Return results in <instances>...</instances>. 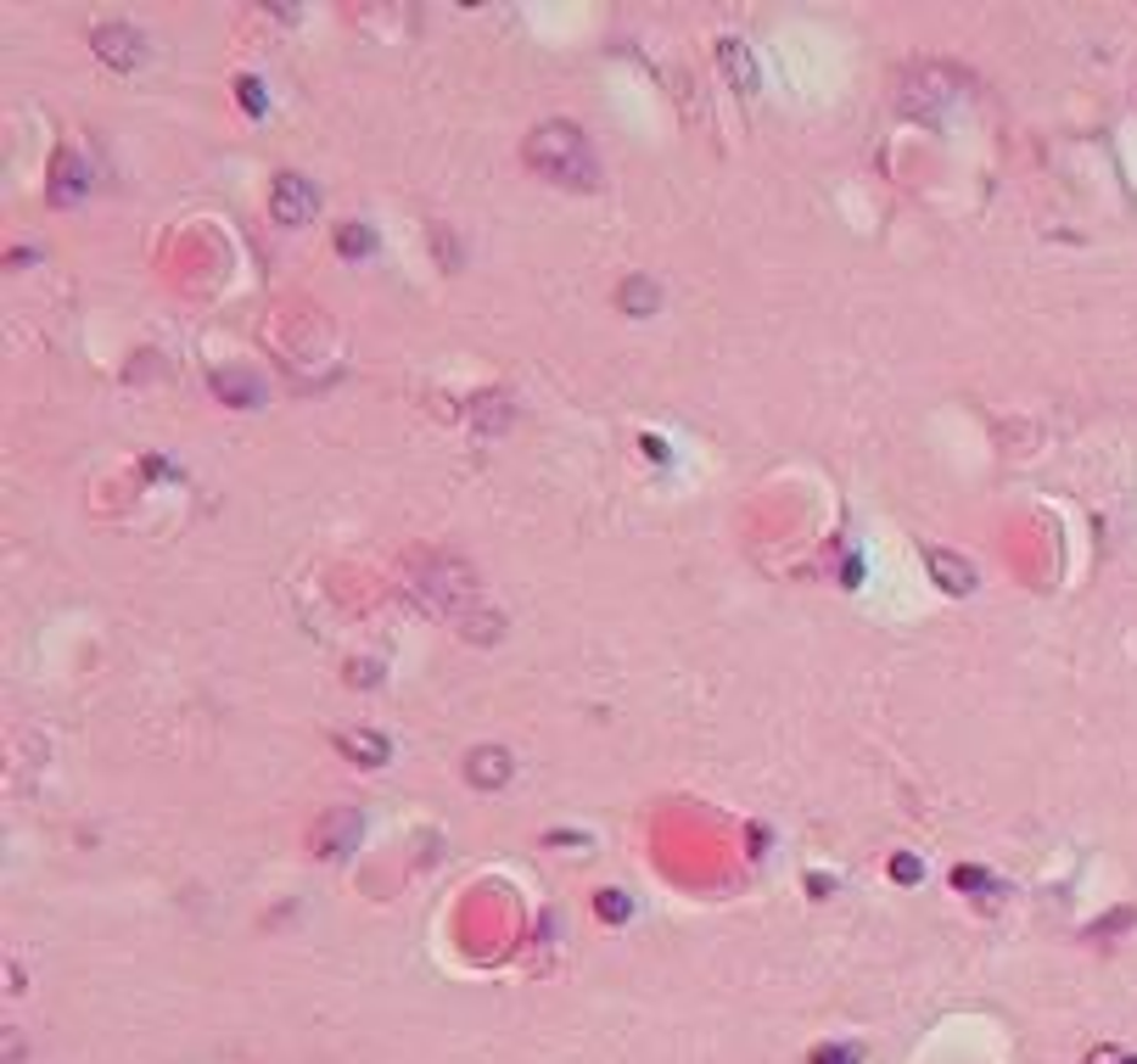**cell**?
<instances>
[{"label":"cell","mask_w":1137,"mask_h":1064,"mask_svg":"<svg viewBox=\"0 0 1137 1064\" xmlns=\"http://www.w3.org/2000/svg\"><path fill=\"white\" fill-rule=\"evenodd\" d=\"M269 208L281 225H308L314 219V185L303 180V174H274V191H269Z\"/></svg>","instance_id":"cell-4"},{"label":"cell","mask_w":1137,"mask_h":1064,"mask_svg":"<svg viewBox=\"0 0 1137 1064\" xmlns=\"http://www.w3.org/2000/svg\"><path fill=\"white\" fill-rule=\"evenodd\" d=\"M465 774H470L477 791H504L510 774H516V762H510L504 745H477V751L465 757Z\"/></svg>","instance_id":"cell-6"},{"label":"cell","mask_w":1137,"mask_h":1064,"mask_svg":"<svg viewBox=\"0 0 1137 1064\" xmlns=\"http://www.w3.org/2000/svg\"><path fill=\"white\" fill-rule=\"evenodd\" d=\"M337 247H342V259H365V252L376 247V242H370V230H365V225H342V230H337Z\"/></svg>","instance_id":"cell-15"},{"label":"cell","mask_w":1137,"mask_h":1064,"mask_svg":"<svg viewBox=\"0 0 1137 1064\" xmlns=\"http://www.w3.org/2000/svg\"><path fill=\"white\" fill-rule=\"evenodd\" d=\"M891 874H896L902 885H913V880H919V857H908V852H896V857H891Z\"/></svg>","instance_id":"cell-17"},{"label":"cell","mask_w":1137,"mask_h":1064,"mask_svg":"<svg viewBox=\"0 0 1137 1064\" xmlns=\"http://www.w3.org/2000/svg\"><path fill=\"white\" fill-rule=\"evenodd\" d=\"M925 566H930V578L947 588V595H970L975 588V566L964 555H953V549H925Z\"/></svg>","instance_id":"cell-9"},{"label":"cell","mask_w":1137,"mask_h":1064,"mask_svg":"<svg viewBox=\"0 0 1137 1064\" xmlns=\"http://www.w3.org/2000/svg\"><path fill=\"white\" fill-rule=\"evenodd\" d=\"M470 426L482 431V438H504L510 426H516V404L504 398V392H482V398H470Z\"/></svg>","instance_id":"cell-8"},{"label":"cell","mask_w":1137,"mask_h":1064,"mask_svg":"<svg viewBox=\"0 0 1137 1064\" xmlns=\"http://www.w3.org/2000/svg\"><path fill=\"white\" fill-rule=\"evenodd\" d=\"M527 163H533L544 180L566 185V191H594L600 185V169H594V152H588L583 129L561 124V118H549V124H538L533 135H527Z\"/></svg>","instance_id":"cell-1"},{"label":"cell","mask_w":1137,"mask_h":1064,"mask_svg":"<svg viewBox=\"0 0 1137 1064\" xmlns=\"http://www.w3.org/2000/svg\"><path fill=\"white\" fill-rule=\"evenodd\" d=\"M953 885H958V891H992V874H987V869H964V863H958V869H953Z\"/></svg>","instance_id":"cell-16"},{"label":"cell","mask_w":1137,"mask_h":1064,"mask_svg":"<svg viewBox=\"0 0 1137 1064\" xmlns=\"http://www.w3.org/2000/svg\"><path fill=\"white\" fill-rule=\"evenodd\" d=\"M90 51L102 56L112 73H135V68L146 63V34L135 29V23H102V29L90 34Z\"/></svg>","instance_id":"cell-3"},{"label":"cell","mask_w":1137,"mask_h":1064,"mask_svg":"<svg viewBox=\"0 0 1137 1064\" xmlns=\"http://www.w3.org/2000/svg\"><path fill=\"white\" fill-rule=\"evenodd\" d=\"M219 398L225 404H259L264 398V382L252 370H219Z\"/></svg>","instance_id":"cell-14"},{"label":"cell","mask_w":1137,"mask_h":1064,"mask_svg":"<svg viewBox=\"0 0 1137 1064\" xmlns=\"http://www.w3.org/2000/svg\"><path fill=\"white\" fill-rule=\"evenodd\" d=\"M717 63H723V78H729L734 90H745V95L757 90V63H751V51H745L734 34L717 39Z\"/></svg>","instance_id":"cell-10"},{"label":"cell","mask_w":1137,"mask_h":1064,"mask_svg":"<svg viewBox=\"0 0 1137 1064\" xmlns=\"http://www.w3.org/2000/svg\"><path fill=\"white\" fill-rule=\"evenodd\" d=\"M617 303H622V314H656L661 308V286L651 281V274H627V281L617 286Z\"/></svg>","instance_id":"cell-12"},{"label":"cell","mask_w":1137,"mask_h":1064,"mask_svg":"<svg viewBox=\"0 0 1137 1064\" xmlns=\"http://www.w3.org/2000/svg\"><path fill=\"white\" fill-rule=\"evenodd\" d=\"M353 840H359V813H325L320 830H314V852L320 857H348Z\"/></svg>","instance_id":"cell-7"},{"label":"cell","mask_w":1137,"mask_h":1064,"mask_svg":"<svg viewBox=\"0 0 1137 1064\" xmlns=\"http://www.w3.org/2000/svg\"><path fill=\"white\" fill-rule=\"evenodd\" d=\"M242 102H247L252 112H264V90H259V85H252V78H247V85H242Z\"/></svg>","instance_id":"cell-20"},{"label":"cell","mask_w":1137,"mask_h":1064,"mask_svg":"<svg viewBox=\"0 0 1137 1064\" xmlns=\"http://www.w3.org/2000/svg\"><path fill=\"white\" fill-rule=\"evenodd\" d=\"M415 588L426 595V605H438L443 617H455V610H465L470 595H477V578H470V566H460V561H421L415 566Z\"/></svg>","instance_id":"cell-2"},{"label":"cell","mask_w":1137,"mask_h":1064,"mask_svg":"<svg viewBox=\"0 0 1137 1064\" xmlns=\"http://www.w3.org/2000/svg\"><path fill=\"white\" fill-rule=\"evenodd\" d=\"M337 751H342L348 762H359V767H381V762L392 757V745H387L381 734H365V728H353V734H337Z\"/></svg>","instance_id":"cell-11"},{"label":"cell","mask_w":1137,"mask_h":1064,"mask_svg":"<svg viewBox=\"0 0 1137 1064\" xmlns=\"http://www.w3.org/2000/svg\"><path fill=\"white\" fill-rule=\"evenodd\" d=\"M78 191H85V157L63 152L56 157V174H51V202H73Z\"/></svg>","instance_id":"cell-13"},{"label":"cell","mask_w":1137,"mask_h":1064,"mask_svg":"<svg viewBox=\"0 0 1137 1064\" xmlns=\"http://www.w3.org/2000/svg\"><path fill=\"white\" fill-rule=\"evenodd\" d=\"M600 914H605V919H627V897L605 891V897H600Z\"/></svg>","instance_id":"cell-19"},{"label":"cell","mask_w":1137,"mask_h":1064,"mask_svg":"<svg viewBox=\"0 0 1137 1064\" xmlns=\"http://www.w3.org/2000/svg\"><path fill=\"white\" fill-rule=\"evenodd\" d=\"M947 95H953V78L941 68H913L902 78V107L908 112H930L936 102H947Z\"/></svg>","instance_id":"cell-5"},{"label":"cell","mask_w":1137,"mask_h":1064,"mask_svg":"<svg viewBox=\"0 0 1137 1064\" xmlns=\"http://www.w3.org/2000/svg\"><path fill=\"white\" fill-rule=\"evenodd\" d=\"M348 678H353V684H376L381 667H376V661H348Z\"/></svg>","instance_id":"cell-18"}]
</instances>
